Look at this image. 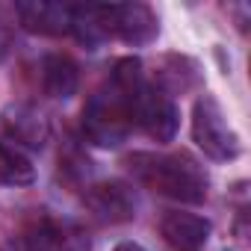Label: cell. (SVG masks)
Listing matches in <instances>:
<instances>
[{"mask_svg":"<svg viewBox=\"0 0 251 251\" xmlns=\"http://www.w3.org/2000/svg\"><path fill=\"white\" fill-rule=\"evenodd\" d=\"M142 62L121 59L109 83L95 92L83 109V133L98 148H115L133 130V100L142 89Z\"/></svg>","mask_w":251,"mask_h":251,"instance_id":"obj_1","label":"cell"},{"mask_svg":"<svg viewBox=\"0 0 251 251\" xmlns=\"http://www.w3.org/2000/svg\"><path fill=\"white\" fill-rule=\"evenodd\" d=\"M130 172L139 183L148 189L183 201V204H201L207 198V175L189 154H133Z\"/></svg>","mask_w":251,"mask_h":251,"instance_id":"obj_2","label":"cell"},{"mask_svg":"<svg viewBox=\"0 0 251 251\" xmlns=\"http://www.w3.org/2000/svg\"><path fill=\"white\" fill-rule=\"evenodd\" d=\"M192 139L210 160H233L239 154V136L230 127V121L225 118L219 100L213 95H204L195 100L192 109Z\"/></svg>","mask_w":251,"mask_h":251,"instance_id":"obj_3","label":"cell"},{"mask_svg":"<svg viewBox=\"0 0 251 251\" xmlns=\"http://www.w3.org/2000/svg\"><path fill=\"white\" fill-rule=\"evenodd\" d=\"M177 106L175 100L157 89V86H148L142 83V89L136 92V100H133V124L157 139V142H169L175 133H177Z\"/></svg>","mask_w":251,"mask_h":251,"instance_id":"obj_4","label":"cell"},{"mask_svg":"<svg viewBox=\"0 0 251 251\" xmlns=\"http://www.w3.org/2000/svg\"><path fill=\"white\" fill-rule=\"evenodd\" d=\"M15 15L30 33L42 36H68L74 33V15L77 6L68 3H18Z\"/></svg>","mask_w":251,"mask_h":251,"instance_id":"obj_5","label":"cell"},{"mask_svg":"<svg viewBox=\"0 0 251 251\" xmlns=\"http://www.w3.org/2000/svg\"><path fill=\"white\" fill-rule=\"evenodd\" d=\"M160 233L172 251H204L210 239V222L195 213H166L160 222Z\"/></svg>","mask_w":251,"mask_h":251,"instance_id":"obj_6","label":"cell"},{"mask_svg":"<svg viewBox=\"0 0 251 251\" xmlns=\"http://www.w3.org/2000/svg\"><path fill=\"white\" fill-rule=\"evenodd\" d=\"M86 204L92 207V213L103 222H130L136 216V198L133 189L121 180H109V183H98L92 186Z\"/></svg>","mask_w":251,"mask_h":251,"instance_id":"obj_7","label":"cell"},{"mask_svg":"<svg viewBox=\"0 0 251 251\" xmlns=\"http://www.w3.org/2000/svg\"><path fill=\"white\" fill-rule=\"evenodd\" d=\"M86 239L68 227V225H56V222H39L21 242V251H86Z\"/></svg>","mask_w":251,"mask_h":251,"instance_id":"obj_8","label":"cell"},{"mask_svg":"<svg viewBox=\"0 0 251 251\" xmlns=\"http://www.w3.org/2000/svg\"><path fill=\"white\" fill-rule=\"evenodd\" d=\"M80 74L68 53H48L42 59V89L48 98H71L77 92Z\"/></svg>","mask_w":251,"mask_h":251,"instance_id":"obj_9","label":"cell"},{"mask_svg":"<svg viewBox=\"0 0 251 251\" xmlns=\"http://www.w3.org/2000/svg\"><path fill=\"white\" fill-rule=\"evenodd\" d=\"M6 127H9V133H12L15 142L30 145V148H42L45 139H48V124H45V118L36 109H27V106H15L6 115Z\"/></svg>","mask_w":251,"mask_h":251,"instance_id":"obj_10","label":"cell"},{"mask_svg":"<svg viewBox=\"0 0 251 251\" xmlns=\"http://www.w3.org/2000/svg\"><path fill=\"white\" fill-rule=\"evenodd\" d=\"M33 166L24 157V151L12 142L0 139V186H24L33 180Z\"/></svg>","mask_w":251,"mask_h":251,"instance_id":"obj_11","label":"cell"},{"mask_svg":"<svg viewBox=\"0 0 251 251\" xmlns=\"http://www.w3.org/2000/svg\"><path fill=\"white\" fill-rule=\"evenodd\" d=\"M6 45H9V30H6V21L0 18V56L6 53Z\"/></svg>","mask_w":251,"mask_h":251,"instance_id":"obj_12","label":"cell"},{"mask_svg":"<svg viewBox=\"0 0 251 251\" xmlns=\"http://www.w3.org/2000/svg\"><path fill=\"white\" fill-rule=\"evenodd\" d=\"M112 251H145L142 245H136V242H121V245H115Z\"/></svg>","mask_w":251,"mask_h":251,"instance_id":"obj_13","label":"cell"}]
</instances>
